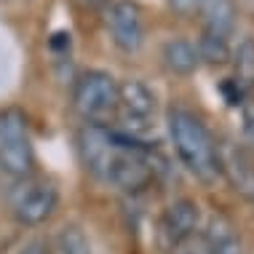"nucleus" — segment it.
<instances>
[{"label": "nucleus", "instance_id": "nucleus-11", "mask_svg": "<svg viewBox=\"0 0 254 254\" xmlns=\"http://www.w3.org/2000/svg\"><path fill=\"white\" fill-rule=\"evenodd\" d=\"M161 59H163V64H166L169 72L182 75V78L193 75L198 70V64H201L195 46L190 43V40H185V38L166 40V43H163V49H161Z\"/></svg>", "mask_w": 254, "mask_h": 254}, {"label": "nucleus", "instance_id": "nucleus-7", "mask_svg": "<svg viewBox=\"0 0 254 254\" xmlns=\"http://www.w3.org/2000/svg\"><path fill=\"white\" fill-rule=\"evenodd\" d=\"M121 110V118L128 128H145L147 121L153 118L155 107H158V99H155V91L150 88L145 80L139 78H128L118 83V105Z\"/></svg>", "mask_w": 254, "mask_h": 254}, {"label": "nucleus", "instance_id": "nucleus-12", "mask_svg": "<svg viewBox=\"0 0 254 254\" xmlns=\"http://www.w3.org/2000/svg\"><path fill=\"white\" fill-rule=\"evenodd\" d=\"M201 244L211 254H241V241L236 236V228L222 214H214L209 219V225H206L201 236Z\"/></svg>", "mask_w": 254, "mask_h": 254}, {"label": "nucleus", "instance_id": "nucleus-19", "mask_svg": "<svg viewBox=\"0 0 254 254\" xmlns=\"http://www.w3.org/2000/svg\"><path fill=\"white\" fill-rule=\"evenodd\" d=\"M19 254H49V241L46 238H30V241H24Z\"/></svg>", "mask_w": 254, "mask_h": 254}, {"label": "nucleus", "instance_id": "nucleus-1", "mask_svg": "<svg viewBox=\"0 0 254 254\" xmlns=\"http://www.w3.org/2000/svg\"><path fill=\"white\" fill-rule=\"evenodd\" d=\"M78 153L97 180L126 193H139L155 180L158 147L142 142L136 134L88 123L78 134Z\"/></svg>", "mask_w": 254, "mask_h": 254}, {"label": "nucleus", "instance_id": "nucleus-2", "mask_svg": "<svg viewBox=\"0 0 254 254\" xmlns=\"http://www.w3.org/2000/svg\"><path fill=\"white\" fill-rule=\"evenodd\" d=\"M166 123H169V136L174 142L177 158L182 161V166L195 180H201L206 185L217 182V177H222L219 147L211 131L206 128V123L193 110H185V107H171L166 115Z\"/></svg>", "mask_w": 254, "mask_h": 254}, {"label": "nucleus", "instance_id": "nucleus-18", "mask_svg": "<svg viewBox=\"0 0 254 254\" xmlns=\"http://www.w3.org/2000/svg\"><path fill=\"white\" fill-rule=\"evenodd\" d=\"M70 46H72V35L67 30H57L49 38V49L57 51V54H67V51H70Z\"/></svg>", "mask_w": 254, "mask_h": 254}, {"label": "nucleus", "instance_id": "nucleus-21", "mask_svg": "<svg viewBox=\"0 0 254 254\" xmlns=\"http://www.w3.org/2000/svg\"><path fill=\"white\" fill-rule=\"evenodd\" d=\"M83 3H88V5H105V3H110V0H83Z\"/></svg>", "mask_w": 254, "mask_h": 254}, {"label": "nucleus", "instance_id": "nucleus-10", "mask_svg": "<svg viewBox=\"0 0 254 254\" xmlns=\"http://www.w3.org/2000/svg\"><path fill=\"white\" fill-rule=\"evenodd\" d=\"M203 32L228 40L238 22V3L236 0H203Z\"/></svg>", "mask_w": 254, "mask_h": 254}, {"label": "nucleus", "instance_id": "nucleus-9", "mask_svg": "<svg viewBox=\"0 0 254 254\" xmlns=\"http://www.w3.org/2000/svg\"><path fill=\"white\" fill-rule=\"evenodd\" d=\"M219 166L230 185L241 193L246 201L254 203V153L241 145H228L219 150Z\"/></svg>", "mask_w": 254, "mask_h": 254}, {"label": "nucleus", "instance_id": "nucleus-17", "mask_svg": "<svg viewBox=\"0 0 254 254\" xmlns=\"http://www.w3.org/2000/svg\"><path fill=\"white\" fill-rule=\"evenodd\" d=\"M203 0H169V8L177 16H193L195 11H201Z\"/></svg>", "mask_w": 254, "mask_h": 254}, {"label": "nucleus", "instance_id": "nucleus-3", "mask_svg": "<svg viewBox=\"0 0 254 254\" xmlns=\"http://www.w3.org/2000/svg\"><path fill=\"white\" fill-rule=\"evenodd\" d=\"M35 166V150L27 131V115L19 107L0 110V171L27 180Z\"/></svg>", "mask_w": 254, "mask_h": 254}, {"label": "nucleus", "instance_id": "nucleus-4", "mask_svg": "<svg viewBox=\"0 0 254 254\" xmlns=\"http://www.w3.org/2000/svg\"><path fill=\"white\" fill-rule=\"evenodd\" d=\"M72 105L86 121L105 118L118 105V80L107 70H86L75 78Z\"/></svg>", "mask_w": 254, "mask_h": 254}, {"label": "nucleus", "instance_id": "nucleus-16", "mask_svg": "<svg viewBox=\"0 0 254 254\" xmlns=\"http://www.w3.org/2000/svg\"><path fill=\"white\" fill-rule=\"evenodd\" d=\"M219 94L225 97V102H228L230 107H241L246 102V91L236 83V78H225L222 83H219Z\"/></svg>", "mask_w": 254, "mask_h": 254}, {"label": "nucleus", "instance_id": "nucleus-8", "mask_svg": "<svg viewBox=\"0 0 254 254\" xmlns=\"http://www.w3.org/2000/svg\"><path fill=\"white\" fill-rule=\"evenodd\" d=\"M107 27H110L113 43L121 51L126 54L139 51L142 40H145V24H142V11L134 0H118V3L110 5Z\"/></svg>", "mask_w": 254, "mask_h": 254}, {"label": "nucleus", "instance_id": "nucleus-20", "mask_svg": "<svg viewBox=\"0 0 254 254\" xmlns=\"http://www.w3.org/2000/svg\"><path fill=\"white\" fill-rule=\"evenodd\" d=\"M190 254H211L209 249H206V246L203 244H198V249H193V252H190Z\"/></svg>", "mask_w": 254, "mask_h": 254}, {"label": "nucleus", "instance_id": "nucleus-14", "mask_svg": "<svg viewBox=\"0 0 254 254\" xmlns=\"http://www.w3.org/2000/svg\"><path fill=\"white\" fill-rule=\"evenodd\" d=\"M236 83L244 88L246 94L252 91V86H254V40L252 38H246L241 46H238V51H236Z\"/></svg>", "mask_w": 254, "mask_h": 254}, {"label": "nucleus", "instance_id": "nucleus-5", "mask_svg": "<svg viewBox=\"0 0 254 254\" xmlns=\"http://www.w3.org/2000/svg\"><path fill=\"white\" fill-rule=\"evenodd\" d=\"M8 201H11V211L16 217V222L27 225V228H35V225H43L57 211L59 190L54 182L30 180L27 177L11 190Z\"/></svg>", "mask_w": 254, "mask_h": 254}, {"label": "nucleus", "instance_id": "nucleus-13", "mask_svg": "<svg viewBox=\"0 0 254 254\" xmlns=\"http://www.w3.org/2000/svg\"><path fill=\"white\" fill-rule=\"evenodd\" d=\"M195 51H198V59L206 62V64H214V67L228 64L230 57H233L230 40L217 38V35H209V32H201V40H198Z\"/></svg>", "mask_w": 254, "mask_h": 254}, {"label": "nucleus", "instance_id": "nucleus-15", "mask_svg": "<svg viewBox=\"0 0 254 254\" xmlns=\"http://www.w3.org/2000/svg\"><path fill=\"white\" fill-rule=\"evenodd\" d=\"M57 252L59 254H91V244H88V236L78 225H67L57 236Z\"/></svg>", "mask_w": 254, "mask_h": 254}, {"label": "nucleus", "instance_id": "nucleus-6", "mask_svg": "<svg viewBox=\"0 0 254 254\" xmlns=\"http://www.w3.org/2000/svg\"><path fill=\"white\" fill-rule=\"evenodd\" d=\"M198 225H201V209H198V203L193 198H177V201H171L163 209L158 233H161V241L166 249H177L188 238L195 236Z\"/></svg>", "mask_w": 254, "mask_h": 254}]
</instances>
